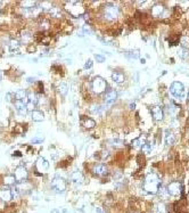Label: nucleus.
I'll list each match as a JSON object with an SVG mask.
<instances>
[{
    "mask_svg": "<svg viewBox=\"0 0 189 213\" xmlns=\"http://www.w3.org/2000/svg\"><path fill=\"white\" fill-rule=\"evenodd\" d=\"M166 190H167L169 195L179 196L180 194H181V185L179 184V182H177V181L171 182V184L166 187Z\"/></svg>",
    "mask_w": 189,
    "mask_h": 213,
    "instance_id": "nucleus-7",
    "label": "nucleus"
},
{
    "mask_svg": "<svg viewBox=\"0 0 189 213\" xmlns=\"http://www.w3.org/2000/svg\"><path fill=\"white\" fill-rule=\"evenodd\" d=\"M0 198L2 202H10L13 200L12 189H1L0 190Z\"/></svg>",
    "mask_w": 189,
    "mask_h": 213,
    "instance_id": "nucleus-14",
    "label": "nucleus"
},
{
    "mask_svg": "<svg viewBox=\"0 0 189 213\" xmlns=\"http://www.w3.org/2000/svg\"><path fill=\"white\" fill-rule=\"evenodd\" d=\"M146 144V140H145V137L141 136L140 138H138L134 140V143H133V146L134 147H143V145Z\"/></svg>",
    "mask_w": 189,
    "mask_h": 213,
    "instance_id": "nucleus-23",
    "label": "nucleus"
},
{
    "mask_svg": "<svg viewBox=\"0 0 189 213\" xmlns=\"http://www.w3.org/2000/svg\"><path fill=\"white\" fill-rule=\"evenodd\" d=\"M112 79H113V81H115L116 83H122V82H124V80H126L124 74L121 73V72H113V73H112Z\"/></svg>",
    "mask_w": 189,
    "mask_h": 213,
    "instance_id": "nucleus-20",
    "label": "nucleus"
},
{
    "mask_svg": "<svg viewBox=\"0 0 189 213\" xmlns=\"http://www.w3.org/2000/svg\"><path fill=\"white\" fill-rule=\"evenodd\" d=\"M158 194H161V197H162V198H167V194H169V193H167V190L166 189H161L160 188V190H158Z\"/></svg>",
    "mask_w": 189,
    "mask_h": 213,
    "instance_id": "nucleus-37",
    "label": "nucleus"
},
{
    "mask_svg": "<svg viewBox=\"0 0 189 213\" xmlns=\"http://www.w3.org/2000/svg\"><path fill=\"white\" fill-rule=\"evenodd\" d=\"M49 13H50V15L54 16V17H58V16H59V10H58L57 8H52V9L49 10Z\"/></svg>",
    "mask_w": 189,
    "mask_h": 213,
    "instance_id": "nucleus-33",
    "label": "nucleus"
},
{
    "mask_svg": "<svg viewBox=\"0 0 189 213\" xmlns=\"http://www.w3.org/2000/svg\"><path fill=\"white\" fill-rule=\"evenodd\" d=\"M57 90H58V92L62 95V96L67 95V92H69V83H67V82H65V81L61 82L57 87Z\"/></svg>",
    "mask_w": 189,
    "mask_h": 213,
    "instance_id": "nucleus-17",
    "label": "nucleus"
},
{
    "mask_svg": "<svg viewBox=\"0 0 189 213\" xmlns=\"http://www.w3.org/2000/svg\"><path fill=\"white\" fill-rule=\"evenodd\" d=\"M35 167L40 171V173H46L49 170V162L43 157H39L37 163H35Z\"/></svg>",
    "mask_w": 189,
    "mask_h": 213,
    "instance_id": "nucleus-8",
    "label": "nucleus"
},
{
    "mask_svg": "<svg viewBox=\"0 0 189 213\" xmlns=\"http://www.w3.org/2000/svg\"><path fill=\"white\" fill-rule=\"evenodd\" d=\"M21 5L23 8H34L37 6V2H34V1H23Z\"/></svg>",
    "mask_w": 189,
    "mask_h": 213,
    "instance_id": "nucleus-28",
    "label": "nucleus"
},
{
    "mask_svg": "<svg viewBox=\"0 0 189 213\" xmlns=\"http://www.w3.org/2000/svg\"><path fill=\"white\" fill-rule=\"evenodd\" d=\"M164 141L166 146H171L176 143V135L172 132L171 130H166L164 133Z\"/></svg>",
    "mask_w": 189,
    "mask_h": 213,
    "instance_id": "nucleus-13",
    "label": "nucleus"
},
{
    "mask_svg": "<svg viewBox=\"0 0 189 213\" xmlns=\"http://www.w3.org/2000/svg\"><path fill=\"white\" fill-rule=\"evenodd\" d=\"M188 55H189V52H188V49H186V48H182V49H180V50L178 52V56L180 58H182V59L188 57Z\"/></svg>",
    "mask_w": 189,
    "mask_h": 213,
    "instance_id": "nucleus-27",
    "label": "nucleus"
},
{
    "mask_svg": "<svg viewBox=\"0 0 189 213\" xmlns=\"http://www.w3.org/2000/svg\"><path fill=\"white\" fill-rule=\"evenodd\" d=\"M116 98H117V92L115 91V90H113V89L108 90V91L106 92V95H105V104H106V106L107 107L111 106L116 100Z\"/></svg>",
    "mask_w": 189,
    "mask_h": 213,
    "instance_id": "nucleus-9",
    "label": "nucleus"
},
{
    "mask_svg": "<svg viewBox=\"0 0 189 213\" xmlns=\"http://www.w3.org/2000/svg\"><path fill=\"white\" fill-rule=\"evenodd\" d=\"M34 80V79H33V78H29V79H28V81H29V82H32V81Z\"/></svg>",
    "mask_w": 189,
    "mask_h": 213,
    "instance_id": "nucleus-44",
    "label": "nucleus"
},
{
    "mask_svg": "<svg viewBox=\"0 0 189 213\" xmlns=\"http://www.w3.org/2000/svg\"><path fill=\"white\" fill-rule=\"evenodd\" d=\"M100 111H102V107L98 104H93L90 106V113L91 114H98V113H100Z\"/></svg>",
    "mask_w": 189,
    "mask_h": 213,
    "instance_id": "nucleus-25",
    "label": "nucleus"
},
{
    "mask_svg": "<svg viewBox=\"0 0 189 213\" xmlns=\"http://www.w3.org/2000/svg\"><path fill=\"white\" fill-rule=\"evenodd\" d=\"M134 107H136V103H132V105H130V108H131V110H134Z\"/></svg>",
    "mask_w": 189,
    "mask_h": 213,
    "instance_id": "nucleus-42",
    "label": "nucleus"
},
{
    "mask_svg": "<svg viewBox=\"0 0 189 213\" xmlns=\"http://www.w3.org/2000/svg\"><path fill=\"white\" fill-rule=\"evenodd\" d=\"M161 188V180L157 174L155 173H149L148 176L145 179V184H143V189L146 190L150 195H155L158 193Z\"/></svg>",
    "mask_w": 189,
    "mask_h": 213,
    "instance_id": "nucleus-1",
    "label": "nucleus"
},
{
    "mask_svg": "<svg viewBox=\"0 0 189 213\" xmlns=\"http://www.w3.org/2000/svg\"><path fill=\"white\" fill-rule=\"evenodd\" d=\"M32 144H42L43 143V138H33L31 140Z\"/></svg>",
    "mask_w": 189,
    "mask_h": 213,
    "instance_id": "nucleus-39",
    "label": "nucleus"
},
{
    "mask_svg": "<svg viewBox=\"0 0 189 213\" xmlns=\"http://www.w3.org/2000/svg\"><path fill=\"white\" fill-rule=\"evenodd\" d=\"M15 98L16 100H25L28 98V95H26V91L24 89H19L17 91L15 92Z\"/></svg>",
    "mask_w": 189,
    "mask_h": 213,
    "instance_id": "nucleus-22",
    "label": "nucleus"
},
{
    "mask_svg": "<svg viewBox=\"0 0 189 213\" xmlns=\"http://www.w3.org/2000/svg\"><path fill=\"white\" fill-rule=\"evenodd\" d=\"M96 211H97V213H105L103 210H102V209H99V207H97V209H96Z\"/></svg>",
    "mask_w": 189,
    "mask_h": 213,
    "instance_id": "nucleus-41",
    "label": "nucleus"
},
{
    "mask_svg": "<svg viewBox=\"0 0 189 213\" xmlns=\"http://www.w3.org/2000/svg\"><path fill=\"white\" fill-rule=\"evenodd\" d=\"M52 188L56 193H63L66 189V181L61 176H56L52 181Z\"/></svg>",
    "mask_w": 189,
    "mask_h": 213,
    "instance_id": "nucleus-5",
    "label": "nucleus"
},
{
    "mask_svg": "<svg viewBox=\"0 0 189 213\" xmlns=\"http://www.w3.org/2000/svg\"><path fill=\"white\" fill-rule=\"evenodd\" d=\"M32 120L34 122H41L45 120V115H43V113L41 111L34 110L32 112Z\"/></svg>",
    "mask_w": 189,
    "mask_h": 213,
    "instance_id": "nucleus-18",
    "label": "nucleus"
},
{
    "mask_svg": "<svg viewBox=\"0 0 189 213\" xmlns=\"http://www.w3.org/2000/svg\"><path fill=\"white\" fill-rule=\"evenodd\" d=\"M12 195H13V200H14V198H17L18 196H19V191H18V189L16 187H13L12 188Z\"/></svg>",
    "mask_w": 189,
    "mask_h": 213,
    "instance_id": "nucleus-34",
    "label": "nucleus"
},
{
    "mask_svg": "<svg viewBox=\"0 0 189 213\" xmlns=\"http://www.w3.org/2000/svg\"><path fill=\"white\" fill-rule=\"evenodd\" d=\"M95 61L98 63H104L105 62V57L103 55H99V54H95Z\"/></svg>",
    "mask_w": 189,
    "mask_h": 213,
    "instance_id": "nucleus-32",
    "label": "nucleus"
},
{
    "mask_svg": "<svg viewBox=\"0 0 189 213\" xmlns=\"http://www.w3.org/2000/svg\"><path fill=\"white\" fill-rule=\"evenodd\" d=\"M152 115H153L155 121H162L163 120V111L160 106L155 105L152 107Z\"/></svg>",
    "mask_w": 189,
    "mask_h": 213,
    "instance_id": "nucleus-12",
    "label": "nucleus"
},
{
    "mask_svg": "<svg viewBox=\"0 0 189 213\" xmlns=\"http://www.w3.org/2000/svg\"><path fill=\"white\" fill-rule=\"evenodd\" d=\"M170 92L176 98H182L185 95V86L179 81H174L170 87Z\"/></svg>",
    "mask_w": 189,
    "mask_h": 213,
    "instance_id": "nucleus-4",
    "label": "nucleus"
},
{
    "mask_svg": "<svg viewBox=\"0 0 189 213\" xmlns=\"http://www.w3.org/2000/svg\"><path fill=\"white\" fill-rule=\"evenodd\" d=\"M19 47H21V42L16 39H12V40L9 41V43H8V48H9V50L10 52H17L18 49H19Z\"/></svg>",
    "mask_w": 189,
    "mask_h": 213,
    "instance_id": "nucleus-19",
    "label": "nucleus"
},
{
    "mask_svg": "<svg viewBox=\"0 0 189 213\" xmlns=\"http://www.w3.org/2000/svg\"><path fill=\"white\" fill-rule=\"evenodd\" d=\"M82 124H83V127L86 128V129H91V128L95 127V121L92 120V119H89V117H84V119H82Z\"/></svg>",
    "mask_w": 189,
    "mask_h": 213,
    "instance_id": "nucleus-21",
    "label": "nucleus"
},
{
    "mask_svg": "<svg viewBox=\"0 0 189 213\" xmlns=\"http://www.w3.org/2000/svg\"><path fill=\"white\" fill-rule=\"evenodd\" d=\"M181 43H182L183 47H186V49H188V47H189V38H185V37H183L182 39H181Z\"/></svg>",
    "mask_w": 189,
    "mask_h": 213,
    "instance_id": "nucleus-36",
    "label": "nucleus"
},
{
    "mask_svg": "<svg viewBox=\"0 0 189 213\" xmlns=\"http://www.w3.org/2000/svg\"><path fill=\"white\" fill-rule=\"evenodd\" d=\"M156 213H166V207L164 204H157L156 205Z\"/></svg>",
    "mask_w": 189,
    "mask_h": 213,
    "instance_id": "nucleus-29",
    "label": "nucleus"
},
{
    "mask_svg": "<svg viewBox=\"0 0 189 213\" xmlns=\"http://www.w3.org/2000/svg\"><path fill=\"white\" fill-rule=\"evenodd\" d=\"M83 30H84V32H86V33H88V34H89V33H91L90 29H89V28H88L87 25H84V26H83Z\"/></svg>",
    "mask_w": 189,
    "mask_h": 213,
    "instance_id": "nucleus-40",
    "label": "nucleus"
},
{
    "mask_svg": "<svg viewBox=\"0 0 189 213\" xmlns=\"http://www.w3.org/2000/svg\"><path fill=\"white\" fill-rule=\"evenodd\" d=\"M63 213H69V211L67 210H63Z\"/></svg>",
    "mask_w": 189,
    "mask_h": 213,
    "instance_id": "nucleus-45",
    "label": "nucleus"
},
{
    "mask_svg": "<svg viewBox=\"0 0 189 213\" xmlns=\"http://www.w3.org/2000/svg\"><path fill=\"white\" fill-rule=\"evenodd\" d=\"M119 16V8L113 5V4H108L104 9V17L107 21H114Z\"/></svg>",
    "mask_w": 189,
    "mask_h": 213,
    "instance_id": "nucleus-3",
    "label": "nucleus"
},
{
    "mask_svg": "<svg viewBox=\"0 0 189 213\" xmlns=\"http://www.w3.org/2000/svg\"><path fill=\"white\" fill-rule=\"evenodd\" d=\"M141 150H143L145 154H150V152H152V146H150L148 143H146V144L141 147Z\"/></svg>",
    "mask_w": 189,
    "mask_h": 213,
    "instance_id": "nucleus-30",
    "label": "nucleus"
},
{
    "mask_svg": "<svg viewBox=\"0 0 189 213\" xmlns=\"http://www.w3.org/2000/svg\"><path fill=\"white\" fill-rule=\"evenodd\" d=\"M163 13H164V7L162 6V5H154L153 8H152V14H153V16H155V17L162 16Z\"/></svg>",
    "mask_w": 189,
    "mask_h": 213,
    "instance_id": "nucleus-16",
    "label": "nucleus"
},
{
    "mask_svg": "<svg viewBox=\"0 0 189 213\" xmlns=\"http://www.w3.org/2000/svg\"><path fill=\"white\" fill-rule=\"evenodd\" d=\"M15 177H12V176H8L6 178L4 179V184L7 185V186H13V185L15 184Z\"/></svg>",
    "mask_w": 189,
    "mask_h": 213,
    "instance_id": "nucleus-26",
    "label": "nucleus"
},
{
    "mask_svg": "<svg viewBox=\"0 0 189 213\" xmlns=\"http://www.w3.org/2000/svg\"><path fill=\"white\" fill-rule=\"evenodd\" d=\"M28 103H33L38 105V96L35 93H28Z\"/></svg>",
    "mask_w": 189,
    "mask_h": 213,
    "instance_id": "nucleus-24",
    "label": "nucleus"
},
{
    "mask_svg": "<svg viewBox=\"0 0 189 213\" xmlns=\"http://www.w3.org/2000/svg\"><path fill=\"white\" fill-rule=\"evenodd\" d=\"M187 100H188V102H189V93H188V95H187Z\"/></svg>",
    "mask_w": 189,
    "mask_h": 213,
    "instance_id": "nucleus-46",
    "label": "nucleus"
},
{
    "mask_svg": "<svg viewBox=\"0 0 189 213\" xmlns=\"http://www.w3.org/2000/svg\"><path fill=\"white\" fill-rule=\"evenodd\" d=\"M83 180H84L83 174H82V172H80V171H74V172L71 174V181L74 185H76V186L83 184Z\"/></svg>",
    "mask_w": 189,
    "mask_h": 213,
    "instance_id": "nucleus-11",
    "label": "nucleus"
},
{
    "mask_svg": "<svg viewBox=\"0 0 189 213\" xmlns=\"http://www.w3.org/2000/svg\"><path fill=\"white\" fill-rule=\"evenodd\" d=\"M52 213H59V211H58V210H52Z\"/></svg>",
    "mask_w": 189,
    "mask_h": 213,
    "instance_id": "nucleus-43",
    "label": "nucleus"
},
{
    "mask_svg": "<svg viewBox=\"0 0 189 213\" xmlns=\"http://www.w3.org/2000/svg\"><path fill=\"white\" fill-rule=\"evenodd\" d=\"M14 106H15V108L18 111V113L19 114H22L24 115L25 114V112H26V104L24 103L23 100H15L14 102Z\"/></svg>",
    "mask_w": 189,
    "mask_h": 213,
    "instance_id": "nucleus-15",
    "label": "nucleus"
},
{
    "mask_svg": "<svg viewBox=\"0 0 189 213\" xmlns=\"http://www.w3.org/2000/svg\"><path fill=\"white\" fill-rule=\"evenodd\" d=\"M126 57H131V58H138L139 57V52H138V50H131L130 52H126Z\"/></svg>",
    "mask_w": 189,
    "mask_h": 213,
    "instance_id": "nucleus-31",
    "label": "nucleus"
},
{
    "mask_svg": "<svg viewBox=\"0 0 189 213\" xmlns=\"http://www.w3.org/2000/svg\"><path fill=\"white\" fill-rule=\"evenodd\" d=\"M35 104H33V103H26V110L28 111H34V108H35Z\"/></svg>",
    "mask_w": 189,
    "mask_h": 213,
    "instance_id": "nucleus-38",
    "label": "nucleus"
},
{
    "mask_svg": "<svg viewBox=\"0 0 189 213\" xmlns=\"http://www.w3.org/2000/svg\"><path fill=\"white\" fill-rule=\"evenodd\" d=\"M14 177H15L16 181H18V182L25 181V180L28 179V170L24 167H16L15 171H14Z\"/></svg>",
    "mask_w": 189,
    "mask_h": 213,
    "instance_id": "nucleus-6",
    "label": "nucleus"
},
{
    "mask_svg": "<svg viewBox=\"0 0 189 213\" xmlns=\"http://www.w3.org/2000/svg\"><path fill=\"white\" fill-rule=\"evenodd\" d=\"M92 65H93V62H92V59H88L84 64V70H90L92 67Z\"/></svg>",
    "mask_w": 189,
    "mask_h": 213,
    "instance_id": "nucleus-35",
    "label": "nucleus"
},
{
    "mask_svg": "<svg viewBox=\"0 0 189 213\" xmlns=\"http://www.w3.org/2000/svg\"><path fill=\"white\" fill-rule=\"evenodd\" d=\"M106 88H107V83H106V81L104 80V79H102V78H95V79L92 80L91 89L95 93L100 95V93H103V92L106 90Z\"/></svg>",
    "mask_w": 189,
    "mask_h": 213,
    "instance_id": "nucleus-2",
    "label": "nucleus"
},
{
    "mask_svg": "<svg viewBox=\"0 0 189 213\" xmlns=\"http://www.w3.org/2000/svg\"><path fill=\"white\" fill-rule=\"evenodd\" d=\"M93 173L97 174L99 177H104L108 173V167H106L104 163H99V164H96L93 167Z\"/></svg>",
    "mask_w": 189,
    "mask_h": 213,
    "instance_id": "nucleus-10",
    "label": "nucleus"
}]
</instances>
